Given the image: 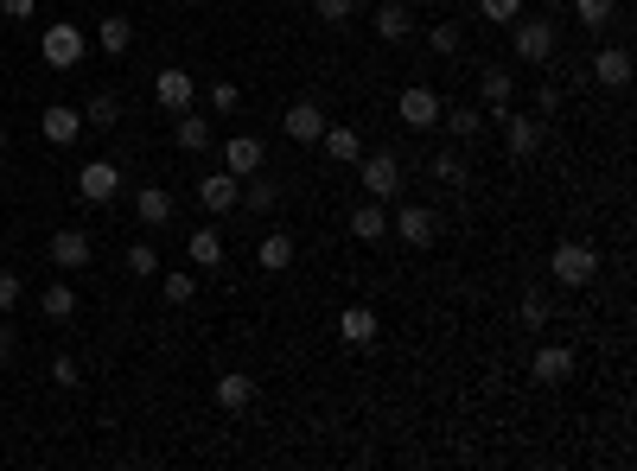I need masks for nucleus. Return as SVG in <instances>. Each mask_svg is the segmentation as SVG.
I'll return each mask as SVG.
<instances>
[{"mask_svg": "<svg viewBox=\"0 0 637 471\" xmlns=\"http://www.w3.org/2000/svg\"><path fill=\"white\" fill-rule=\"evenodd\" d=\"M357 172H364V191L376 204H389V198H402V160H395V153H364V160H357Z\"/></svg>", "mask_w": 637, "mask_h": 471, "instance_id": "nucleus-1", "label": "nucleus"}, {"mask_svg": "<svg viewBox=\"0 0 637 471\" xmlns=\"http://www.w3.org/2000/svg\"><path fill=\"white\" fill-rule=\"evenodd\" d=\"M510 26H516L510 39H516V58H523V64H548V58H555V20H548V13H542V20H523V13H516Z\"/></svg>", "mask_w": 637, "mask_h": 471, "instance_id": "nucleus-2", "label": "nucleus"}, {"mask_svg": "<svg viewBox=\"0 0 637 471\" xmlns=\"http://www.w3.org/2000/svg\"><path fill=\"white\" fill-rule=\"evenodd\" d=\"M548 274H555L561 287H587L593 274H599V255L587 249V242H561V249L548 255Z\"/></svg>", "mask_w": 637, "mask_h": 471, "instance_id": "nucleus-3", "label": "nucleus"}, {"mask_svg": "<svg viewBox=\"0 0 637 471\" xmlns=\"http://www.w3.org/2000/svg\"><path fill=\"white\" fill-rule=\"evenodd\" d=\"M39 58L51 64V71H71V64L83 58V32H77V26H45V39H39Z\"/></svg>", "mask_w": 637, "mask_h": 471, "instance_id": "nucleus-4", "label": "nucleus"}, {"mask_svg": "<svg viewBox=\"0 0 637 471\" xmlns=\"http://www.w3.org/2000/svg\"><path fill=\"white\" fill-rule=\"evenodd\" d=\"M395 236H402L408 249H427V242L440 236V217L427 211V204H402V211H395Z\"/></svg>", "mask_w": 637, "mask_h": 471, "instance_id": "nucleus-5", "label": "nucleus"}, {"mask_svg": "<svg viewBox=\"0 0 637 471\" xmlns=\"http://www.w3.org/2000/svg\"><path fill=\"white\" fill-rule=\"evenodd\" d=\"M115 191H122V172H115L109 160H90V166L77 172V198L83 204H109Z\"/></svg>", "mask_w": 637, "mask_h": 471, "instance_id": "nucleus-6", "label": "nucleus"}, {"mask_svg": "<svg viewBox=\"0 0 637 471\" xmlns=\"http://www.w3.org/2000/svg\"><path fill=\"white\" fill-rule=\"evenodd\" d=\"M39 128H45L51 147H71L77 134H83V109H64V102H51V109L39 115Z\"/></svg>", "mask_w": 637, "mask_h": 471, "instance_id": "nucleus-7", "label": "nucleus"}, {"mask_svg": "<svg viewBox=\"0 0 637 471\" xmlns=\"http://www.w3.org/2000/svg\"><path fill=\"white\" fill-rule=\"evenodd\" d=\"M395 115H402L408 128H434V121H440V96H434V90H421V83H415V90H402V102H395Z\"/></svg>", "mask_w": 637, "mask_h": 471, "instance_id": "nucleus-8", "label": "nucleus"}, {"mask_svg": "<svg viewBox=\"0 0 637 471\" xmlns=\"http://www.w3.org/2000/svg\"><path fill=\"white\" fill-rule=\"evenodd\" d=\"M236 198H243V179H236V172H211V179L198 185V204H204V211H217V217L230 211Z\"/></svg>", "mask_w": 637, "mask_h": 471, "instance_id": "nucleus-9", "label": "nucleus"}, {"mask_svg": "<svg viewBox=\"0 0 637 471\" xmlns=\"http://www.w3.org/2000/svg\"><path fill=\"white\" fill-rule=\"evenodd\" d=\"M223 166H230L236 179L262 172V141H255V134H230V141H223Z\"/></svg>", "mask_w": 637, "mask_h": 471, "instance_id": "nucleus-10", "label": "nucleus"}, {"mask_svg": "<svg viewBox=\"0 0 637 471\" xmlns=\"http://www.w3.org/2000/svg\"><path fill=\"white\" fill-rule=\"evenodd\" d=\"M529 376L536 382H567L574 376V351H567V344H542L536 363H529Z\"/></svg>", "mask_w": 637, "mask_h": 471, "instance_id": "nucleus-11", "label": "nucleus"}, {"mask_svg": "<svg viewBox=\"0 0 637 471\" xmlns=\"http://www.w3.org/2000/svg\"><path fill=\"white\" fill-rule=\"evenodd\" d=\"M153 96H160V109H192V71H160L153 77Z\"/></svg>", "mask_w": 637, "mask_h": 471, "instance_id": "nucleus-12", "label": "nucleus"}, {"mask_svg": "<svg viewBox=\"0 0 637 471\" xmlns=\"http://www.w3.org/2000/svg\"><path fill=\"white\" fill-rule=\"evenodd\" d=\"M281 128H287V141H319V134H325L319 102H294V109L281 115Z\"/></svg>", "mask_w": 637, "mask_h": 471, "instance_id": "nucleus-13", "label": "nucleus"}, {"mask_svg": "<svg viewBox=\"0 0 637 471\" xmlns=\"http://www.w3.org/2000/svg\"><path fill=\"white\" fill-rule=\"evenodd\" d=\"M497 121H504V141H510L516 160H529L542 147V121H529V115H497Z\"/></svg>", "mask_w": 637, "mask_h": 471, "instance_id": "nucleus-14", "label": "nucleus"}, {"mask_svg": "<svg viewBox=\"0 0 637 471\" xmlns=\"http://www.w3.org/2000/svg\"><path fill=\"white\" fill-rule=\"evenodd\" d=\"M593 77L606 83V90H625V83H631V51H625V45H606V51L593 58Z\"/></svg>", "mask_w": 637, "mask_h": 471, "instance_id": "nucleus-15", "label": "nucleus"}, {"mask_svg": "<svg viewBox=\"0 0 637 471\" xmlns=\"http://www.w3.org/2000/svg\"><path fill=\"white\" fill-rule=\"evenodd\" d=\"M351 236H357V242H383V236H389V211H383L376 198H364V204L351 211Z\"/></svg>", "mask_w": 637, "mask_h": 471, "instance_id": "nucleus-16", "label": "nucleus"}, {"mask_svg": "<svg viewBox=\"0 0 637 471\" xmlns=\"http://www.w3.org/2000/svg\"><path fill=\"white\" fill-rule=\"evenodd\" d=\"M319 147L332 153L338 166H357L364 160V141H357V128H332V121H325V134H319Z\"/></svg>", "mask_w": 637, "mask_h": 471, "instance_id": "nucleus-17", "label": "nucleus"}, {"mask_svg": "<svg viewBox=\"0 0 637 471\" xmlns=\"http://www.w3.org/2000/svg\"><path fill=\"white\" fill-rule=\"evenodd\" d=\"M51 261H58V268H90V236H83V230H58V236H51Z\"/></svg>", "mask_w": 637, "mask_h": 471, "instance_id": "nucleus-18", "label": "nucleus"}, {"mask_svg": "<svg viewBox=\"0 0 637 471\" xmlns=\"http://www.w3.org/2000/svg\"><path fill=\"white\" fill-rule=\"evenodd\" d=\"M408 32H415V13H408L402 0H383V7H376V39H408Z\"/></svg>", "mask_w": 637, "mask_h": 471, "instance_id": "nucleus-19", "label": "nucleus"}, {"mask_svg": "<svg viewBox=\"0 0 637 471\" xmlns=\"http://www.w3.org/2000/svg\"><path fill=\"white\" fill-rule=\"evenodd\" d=\"M338 331H344V344H370L376 338V312L370 306H344L338 312Z\"/></svg>", "mask_w": 637, "mask_h": 471, "instance_id": "nucleus-20", "label": "nucleus"}, {"mask_svg": "<svg viewBox=\"0 0 637 471\" xmlns=\"http://www.w3.org/2000/svg\"><path fill=\"white\" fill-rule=\"evenodd\" d=\"M478 96H485V109H497V115H504V109H510V96H516L510 71H485V77H478Z\"/></svg>", "mask_w": 637, "mask_h": 471, "instance_id": "nucleus-21", "label": "nucleus"}, {"mask_svg": "<svg viewBox=\"0 0 637 471\" xmlns=\"http://www.w3.org/2000/svg\"><path fill=\"white\" fill-rule=\"evenodd\" d=\"M172 141H179L185 153H204V147H211V121H198V115L179 109V128H172Z\"/></svg>", "mask_w": 637, "mask_h": 471, "instance_id": "nucleus-22", "label": "nucleus"}, {"mask_svg": "<svg viewBox=\"0 0 637 471\" xmlns=\"http://www.w3.org/2000/svg\"><path fill=\"white\" fill-rule=\"evenodd\" d=\"M96 39H102V51H109V58H122V51L134 45V20H122V13H109Z\"/></svg>", "mask_w": 637, "mask_h": 471, "instance_id": "nucleus-23", "label": "nucleus"}, {"mask_svg": "<svg viewBox=\"0 0 637 471\" xmlns=\"http://www.w3.org/2000/svg\"><path fill=\"white\" fill-rule=\"evenodd\" d=\"M217 401H223L230 414H243L249 401H255V382H249V376H217Z\"/></svg>", "mask_w": 637, "mask_h": 471, "instance_id": "nucleus-24", "label": "nucleus"}, {"mask_svg": "<svg viewBox=\"0 0 637 471\" xmlns=\"http://www.w3.org/2000/svg\"><path fill=\"white\" fill-rule=\"evenodd\" d=\"M262 268H268V274H287V268H294V236L274 230V236L262 242Z\"/></svg>", "mask_w": 637, "mask_h": 471, "instance_id": "nucleus-25", "label": "nucleus"}, {"mask_svg": "<svg viewBox=\"0 0 637 471\" xmlns=\"http://www.w3.org/2000/svg\"><path fill=\"white\" fill-rule=\"evenodd\" d=\"M134 211H141V223H166V217H172V191L147 185V191H141V204H134Z\"/></svg>", "mask_w": 637, "mask_h": 471, "instance_id": "nucleus-26", "label": "nucleus"}, {"mask_svg": "<svg viewBox=\"0 0 637 471\" xmlns=\"http://www.w3.org/2000/svg\"><path fill=\"white\" fill-rule=\"evenodd\" d=\"M39 312H45V319H71V312H77V293H71V287H45V293H39Z\"/></svg>", "mask_w": 637, "mask_h": 471, "instance_id": "nucleus-27", "label": "nucleus"}, {"mask_svg": "<svg viewBox=\"0 0 637 471\" xmlns=\"http://www.w3.org/2000/svg\"><path fill=\"white\" fill-rule=\"evenodd\" d=\"M192 261H198V268H217V261H223V236L217 230H192Z\"/></svg>", "mask_w": 637, "mask_h": 471, "instance_id": "nucleus-28", "label": "nucleus"}, {"mask_svg": "<svg viewBox=\"0 0 637 471\" xmlns=\"http://www.w3.org/2000/svg\"><path fill=\"white\" fill-rule=\"evenodd\" d=\"M115 115H122V102H115V96H90V109H83L90 128H115Z\"/></svg>", "mask_w": 637, "mask_h": 471, "instance_id": "nucleus-29", "label": "nucleus"}, {"mask_svg": "<svg viewBox=\"0 0 637 471\" xmlns=\"http://www.w3.org/2000/svg\"><path fill=\"white\" fill-rule=\"evenodd\" d=\"M446 128H453L459 141H472V134L485 128V115H478V109H446Z\"/></svg>", "mask_w": 637, "mask_h": 471, "instance_id": "nucleus-30", "label": "nucleus"}, {"mask_svg": "<svg viewBox=\"0 0 637 471\" xmlns=\"http://www.w3.org/2000/svg\"><path fill=\"white\" fill-rule=\"evenodd\" d=\"M313 13H319L325 26H344V20L357 13V0H313Z\"/></svg>", "mask_w": 637, "mask_h": 471, "instance_id": "nucleus-31", "label": "nucleus"}, {"mask_svg": "<svg viewBox=\"0 0 637 471\" xmlns=\"http://www.w3.org/2000/svg\"><path fill=\"white\" fill-rule=\"evenodd\" d=\"M478 13H485V20H497V26H510L516 13H523V0H478Z\"/></svg>", "mask_w": 637, "mask_h": 471, "instance_id": "nucleus-32", "label": "nucleus"}, {"mask_svg": "<svg viewBox=\"0 0 637 471\" xmlns=\"http://www.w3.org/2000/svg\"><path fill=\"white\" fill-rule=\"evenodd\" d=\"M211 109H217V115H236V109H243V90H236V83H217V90H211Z\"/></svg>", "mask_w": 637, "mask_h": 471, "instance_id": "nucleus-33", "label": "nucleus"}, {"mask_svg": "<svg viewBox=\"0 0 637 471\" xmlns=\"http://www.w3.org/2000/svg\"><path fill=\"white\" fill-rule=\"evenodd\" d=\"M192 287H198V274H166V300H172V306L192 300Z\"/></svg>", "mask_w": 637, "mask_h": 471, "instance_id": "nucleus-34", "label": "nucleus"}, {"mask_svg": "<svg viewBox=\"0 0 637 471\" xmlns=\"http://www.w3.org/2000/svg\"><path fill=\"white\" fill-rule=\"evenodd\" d=\"M574 13H580L587 26H606V20H612V0H574Z\"/></svg>", "mask_w": 637, "mask_h": 471, "instance_id": "nucleus-35", "label": "nucleus"}, {"mask_svg": "<svg viewBox=\"0 0 637 471\" xmlns=\"http://www.w3.org/2000/svg\"><path fill=\"white\" fill-rule=\"evenodd\" d=\"M128 268H134V274H160V255H153L147 242H134V249H128Z\"/></svg>", "mask_w": 637, "mask_h": 471, "instance_id": "nucleus-36", "label": "nucleus"}, {"mask_svg": "<svg viewBox=\"0 0 637 471\" xmlns=\"http://www.w3.org/2000/svg\"><path fill=\"white\" fill-rule=\"evenodd\" d=\"M427 45H434V51H446V58H453V51H459V26H453V20H446V26H434V32H427Z\"/></svg>", "mask_w": 637, "mask_h": 471, "instance_id": "nucleus-37", "label": "nucleus"}, {"mask_svg": "<svg viewBox=\"0 0 637 471\" xmlns=\"http://www.w3.org/2000/svg\"><path fill=\"white\" fill-rule=\"evenodd\" d=\"M51 382H58V389H77V357H51Z\"/></svg>", "mask_w": 637, "mask_h": 471, "instance_id": "nucleus-38", "label": "nucleus"}, {"mask_svg": "<svg viewBox=\"0 0 637 471\" xmlns=\"http://www.w3.org/2000/svg\"><path fill=\"white\" fill-rule=\"evenodd\" d=\"M434 179H440V185H459V179H466V166H459L453 153H440V160H434Z\"/></svg>", "mask_w": 637, "mask_h": 471, "instance_id": "nucleus-39", "label": "nucleus"}, {"mask_svg": "<svg viewBox=\"0 0 637 471\" xmlns=\"http://www.w3.org/2000/svg\"><path fill=\"white\" fill-rule=\"evenodd\" d=\"M249 211H274V185H268V179L249 185Z\"/></svg>", "mask_w": 637, "mask_h": 471, "instance_id": "nucleus-40", "label": "nucleus"}, {"mask_svg": "<svg viewBox=\"0 0 637 471\" xmlns=\"http://www.w3.org/2000/svg\"><path fill=\"white\" fill-rule=\"evenodd\" d=\"M20 306V274H0V312Z\"/></svg>", "mask_w": 637, "mask_h": 471, "instance_id": "nucleus-41", "label": "nucleus"}, {"mask_svg": "<svg viewBox=\"0 0 637 471\" xmlns=\"http://www.w3.org/2000/svg\"><path fill=\"white\" fill-rule=\"evenodd\" d=\"M32 7H39V0H0V13H7V20H32Z\"/></svg>", "mask_w": 637, "mask_h": 471, "instance_id": "nucleus-42", "label": "nucleus"}, {"mask_svg": "<svg viewBox=\"0 0 637 471\" xmlns=\"http://www.w3.org/2000/svg\"><path fill=\"white\" fill-rule=\"evenodd\" d=\"M523 325H548V306L536 300V293H529V300H523Z\"/></svg>", "mask_w": 637, "mask_h": 471, "instance_id": "nucleus-43", "label": "nucleus"}, {"mask_svg": "<svg viewBox=\"0 0 637 471\" xmlns=\"http://www.w3.org/2000/svg\"><path fill=\"white\" fill-rule=\"evenodd\" d=\"M0 363H7V325H0Z\"/></svg>", "mask_w": 637, "mask_h": 471, "instance_id": "nucleus-44", "label": "nucleus"}, {"mask_svg": "<svg viewBox=\"0 0 637 471\" xmlns=\"http://www.w3.org/2000/svg\"><path fill=\"white\" fill-rule=\"evenodd\" d=\"M0 147H7V121H0Z\"/></svg>", "mask_w": 637, "mask_h": 471, "instance_id": "nucleus-45", "label": "nucleus"}, {"mask_svg": "<svg viewBox=\"0 0 637 471\" xmlns=\"http://www.w3.org/2000/svg\"><path fill=\"white\" fill-rule=\"evenodd\" d=\"M548 7H561V0H548Z\"/></svg>", "mask_w": 637, "mask_h": 471, "instance_id": "nucleus-46", "label": "nucleus"}]
</instances>
